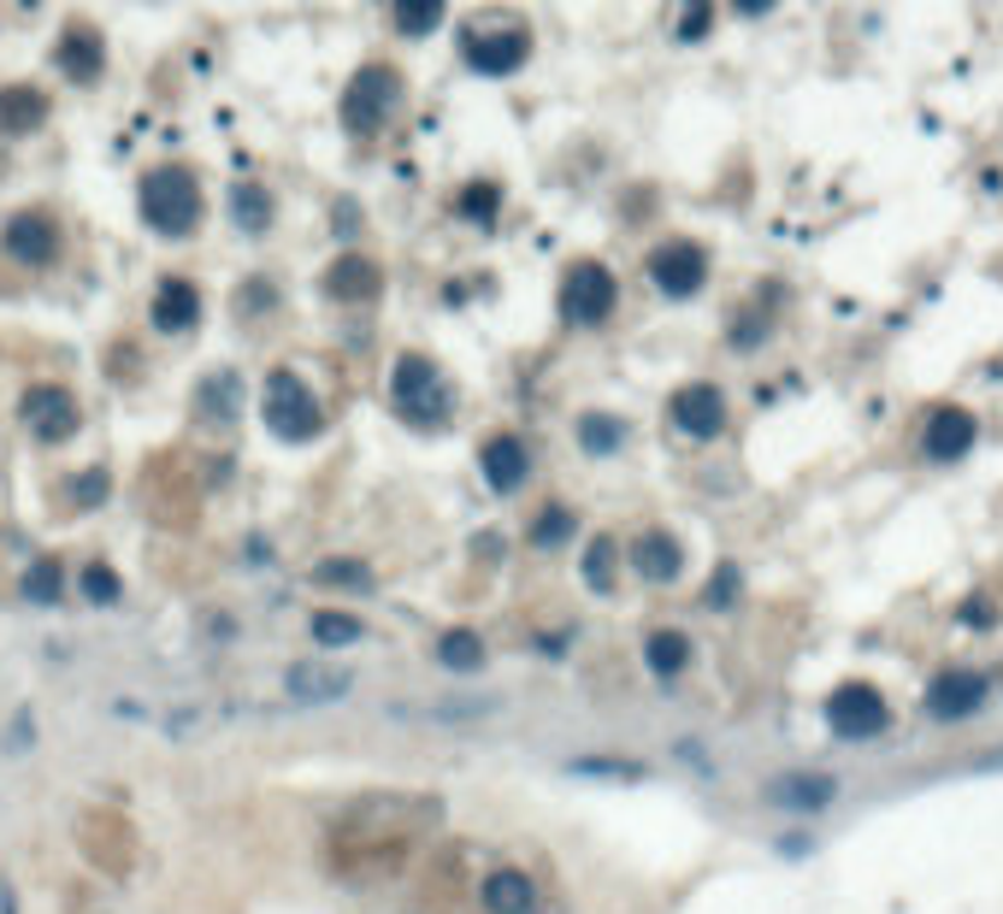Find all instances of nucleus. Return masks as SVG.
<instances>
[{
    "mask_svg": "<svg viewBox=\"0 0 1003 914\" xmlns=\"http://www.w3.org/2000/svg\"><path fill=\"white\" fill-rule=\"evenodd\" d=\"M136 201H142V225L159 230V237H189L201 225V183L189 166H154L142 178Z\"/></svg>",
    "mask_w": 1003,
    "mask_h": 914,
    "instance_id": "nucleus-1",
    "label": "nucleus"
},
{
    "mask_svg": "<svg viewBox=\"0 0 1003 914\" xmlns=\"http://www.w3.org/2000/svg\"><path fill=\"white\" fill-rule=\"evenodd\" d=\"M390 401H396V413L408 419V425H419V431H431V425H443V419H449V384H443V372L431 366L426 354H402L396 360V372H390Z\"/></svg>",
    "mask_w": 1003,
    "mask_h": 914,
    "instance_id": "nucleus-2",
    "label": "nucleus"
},
{
    "mask_svg": "<svg viewBox=\"0 0 1003 914\" xmlns=\"http://www.w3.org/2000/svg\"><path fill=\"white\" fill-rule=\"evenodd\" d=\"M402 100V77L390 65H360L355 77H348L343 89V130L348 136H378V130L390 124V112H396Z\"/></svg>",
    "mask_w": 1003,
    "mask_h": 914,
    "instance_id": "nucleus-3",
    "label": "nucleus"
},
{
    "mask_svg": "<svg viewBox=\"0 0 1003 914\" xmlns=\"http://www.w3.org/2000/svg\"><path fill=\"white\" fill-rule=\"evenodd\" d=\"M266 425H272V437H284V443H308V437H319L325 431V408L313 401V389L296 378V372H272L266 378Z\"/></svg>",
    "mask_w": 1003,
    "mask_h": 914,
    "instance_id": "nucleus-4",
    "label": "nucleus"
},
{
    "mask_svg": "<svg viewBox=\"0 0 1003 914\" xmlns=\"http://www.w3.org/2000/svg\"><path fill=\"white\" fill-rule=\"evenodd\" d=\"M620 301V284L602 260H573L561 278V318L566 325H602Z\"/></svg>",
    "mask_w": 1003,
    "mask_h": 914,
    "instance_id": "nucleus-5",
    "label": "nucleus"
},
{
    "mask_svg": "<svg viewBox=\"0 0 1003 914\" xmlns=\"http://www.w3.org/2000/svg\"><path fill=\"white\" fill-rule=\"evenodd\" d=\"M826 725H833L838 737H850V744H862V737H880L885 725H892V708H885V696L874 685L850 678V685H838L826 696Z\"/></svg>",
    "mask_w": 1003,
    "mask_h": 914,
    "instance_id": "nucleus-6",
    "label": "nucleus"
},
{
    "mask_svg": "<svg viewBox=\"0 0 1003 914\" xmlns=\"http://www.w3.org/2000/svg\"><path fill=\"white\" fill-rule=\"evenodd\" d=\"M461 53H467V65L478 71V77H508V71H520L532 60V36L520 31V24H502V31H467Z\"/></svg>",
    "mask_w": 1003,
    "mask_h": 914,
    "instance_id": "nucleus-7",
    "label": "nucleus"
},
{
    "mask_svg": "<svg viewBox=\"0 0 1003 914\" xmlns=\"http://www.w3.org/2000/svg\"><path fill=\"white\" fill-rule=\"evenodd\" d=\"M649 284H656L661 296H673V301H691L696 289L708 284V254L696 249V242H661V249L649 254Z\"/></svg>",
    "mask_w": 1003,
    "mask_h": 914,
    "instance_id": "nucleus-8",
    "label": "nucleus"
},
{
    "mask_svg": "<svg viewBox=\"0 0 1003 914\" xmlns=\"http://www.w3.org/2000/svg\"><path fill=\"white\" fill-rule=\"evenodd\" d=\"M767 808H785V815H821V808L838 803V779L833 773H809V767H791V773L767 779L762 785Z\"/></svg>",
    "mask_w": 1003,
    "mask_h": 914,
    "instance_id": "nucleus-9",
    "label": "nucleus"
},
{
    "mask_svg": "<svg viewBox=\"0 0 1003 914\" xmlns=\"http://www.w3.org/2000/svg\"><path fill=\"white\" fill-rule=\"evenodd\" d=\"M986 708V678L974 673V666H944V673L927 685V714L933 720H968V714H980Z\"/></svg>",
    "mask_w": 1003,
    "mask_h": 914,
    "instance_id": "nucleus-10",
    "label": "nucleus"
},
{
    "mask_svg": "<svg viewBox=\"0 0 1003 914\" xmlns=\"http://www.w3.org/2000/svg\"><path fill=\"white\" fill-rule=\"evenodd\" d=\"M0 249L19 260V266H48V260L60 254V230H53L48 213L24 207V213L7 219V230H0Z\"/></svg>",
    "mask_w": 1003,
    "mask_h": 914,
    "instance_id": "nucleus-11",
    "label": "nucleus"
},
{
    "mask_svg": "<svg viewBox=\"0 0 1003 914\" xmlns=\"http://www.w3.org/2000/svg\"><path fill=\"white\" fill-rule=\"evenodd\" d=\"M667 413H673V425L685 431V437H696V443H708V437H720V431H726V396L715 384H685Z\"/></svg>",
    "mask_w": 1003,
    "mask_h": 914,
    "instance_id": "nucleus-12",
    "label": "nucleus"
},
{
    "mask_svg": "<svg viewBox=\"0 0 1003 914\" xmlns=\"http://www.w3.org/2000/svg\"><path fill=\"white\" fill-rule=\"evenodd\" d=\"M974 443H980V419H974L968 408H933V413H927L921 448L933 460H963Z\"/></svg>",
    "mask_w": 1003,
    "mask_h": 914,
    "instance_id": "nucleus-13",
    "label": "nucleus"
},
{
    "mask_svg": "<svg viewBox=\"0 0 1003 914\" xmlns=\"http://www.w3.org/2000/svg\"><path fill=\"white\" fill-rule=\"evenodd\" d=\"M355 685L348 678V666H337V661H296L284 673V690H289V702H301V708H325V702H337V696Z\"/></svg>",
    "mask_w": 1003,
    "mask_h": 914,
    "instance_id": "nucleus-14",
    "label": "nucleus"
},
{
    "mask_svg": "<svg viewBox=\"0 0 1003 914\" xmlns=\"http://www.w3.org/2000/svg\"><path fill=\"white\" fill-rule=\"evenodd\" d=\"M53 65L65 71L71 83H95L100 71H107V41L89 24H65V36L53 41Z\"/></svg>",
    "mask_w": 1003,
    "mask_h": 914,
    "instance_id": "nucleus-15",
    "label": "nucleus"
},
{
    "mask_svg": "<svg viewBox=\"0 0 1003 914\" xmlns=\"http://www.w3.org/2000/svg\"><path fill=\"white\" fill-rule=\"evenodd\" d=\"M478 467H485V484L497 490V496H508V490H520L526 484V472H532V455H526V443L520 437H490L485 448H478Z\"/></svg>",
    "mask_w": 1003,
    "mask_h": 914,
    "instance_id": "nucleus-16",
    "label": "nucleus"
},
{
    "mask_svg": "<svg viewBox=\"0 0 1003 914\" xmlns=\"http://www.w3.org/2000/svg\"><path fill=\"white\" fill-rule=\"evenodd\" d=\"M378 289H384V272H378V260H367V254H337L325 266V296L331 301H372Z\"/></svg>",
    "mask_w": 1003,
    "mask_h": 914,
    "instance_id": "nucleus-17",
    "label": "nucleus"
},
{
    "mask_svg": "<svg viewBox=\"0 0 1003 914\" xmlns=\"http://www.w3.org/2000/svg\"><path fill=\"white\" fill-rule=\"evenodd\" d=\"M24 419H31L36 425V437L41 443H60V437H71V431H77V401L65 396V389H31V396H24Z\"/></svg>",
    "mask_w": 1003,
    "mask_h": 914,
    "instance_id": "nucleus-18",
    "label": "nucleus"
},
{
    "mask_svg": "<svg viewBox=\"0 0 1003 914\" xmlns=\"http://www.w3.org/2000/svg\"><path fill=\"white\" fill-rule=\"evenodd\" d=\"M478 909L485 914H532L537 885L520 867H497V874H485V885H478Z\"/></svg>",
    "mask_w": 1003,
    "mask_h": 914,
    "instance_id": "nucleus-19",
    "label": "nucleus"
},
{
    "mask_svg": "<svg viewBox=\"0 0 1003 914\" xmlns=\"http://www.w3.org/2000/svg\"><path fill=\"white\" fill-rule=\"evenodd\" d=\"M154 330H171V337H178V330H195V318H201V289L189 284V278H166L154 289Z\"/></svg>",
    "mask_w": 1003,
    "mask_h": 914,
    "instance_id": "nucleus-20",
    "label": "nucleus"
},
{
    "mask_svg": "<svg viewBox=\"0 0 1003 914\" xmlns=\"http://www.w3.org/2000/svg\"><path fill=\"white\" fill-rule=\"evenodd\" d=\"M632 567H637V578H649V585H673L679 567H685V549H679L667 531H644L632 543Z\"/></svg>",
    "mask_w": 1003,
    "mask_h": 914,
    "instance_id": "nucleus-21",
    "label": "nucleus"
},
{
    "mask_svg": "<svg viewBox=\"0 0 1003 914\" xmlns=\"http://www.w3.org/2000/svg\"><path fill=\"white\" fill-rule=\"evenodd\" d=\"M644 661H649V673H656V678H679V673L691 666V637H685V632H673V626L649 632Z\"/></svg>",
    "mask_w": 1003,
    "mask_h": 914,
    "instance_id": "nucleus-22",
    "label": "nucleus"
},
{
    "mask_svg": "<svg viewBox=\"0 0 1003 914\" xmlns=\"http://www.w3.org/2000/svg\"><path fill=\"white\" fill-rule=\"evenodd\" d=\"M438 666H449V673H478L485 666V637L467 626H449L438 637Z\"/></svg>",
    "mask_w": 1003,
    "mask_h": 914,
    "instance_id": "nucleus-23",
    "label": "nucleus"
},
{
    "mask_svg": "<svg viewBox=\"0 0 1003 914\" xmlns=\"http://www.w3.org/2000/svg\"><path fill=\"white\" fill-rule=\"evenodd\" d=\"M443 12H449V0H390V19H396V31L414 36V41L438 31Z\"/></svg>",
    "mask_w": 1003,
    "mask_h": 914,
    "instance_id": "nucleus-24",
    "label": "nucleus"
},
{
    "mask_svg": "<svg viewBox=\"0 0 1003 914\" xmlns=\"http://www.w3.org/2000/svg\"><path fill=\"white\" fill-rule=\"evenodd\" d=\"M237 396H242V384L230 378V372H213V378L195 389V408L207 413V419H219V425H225V419H237Z\"/></svg>",
    "mask_w": 1003,
    "mask_h": 914,
    "instance_id": "nucleus-25",
    "label": "nucleus"
},
{
    "mask_svg": "<svg viewBox=\"0 0 1003 914\" xmlns=\"http://www.w3.org/2000/svg\"><path fill=\"white\" fill-rule=\"evenodd\" d=\"M230 219L260 237V230L272 225V195H266V190H254V183H237V190H230Z\"/></svg>",
    "mask_w": 1003,
    "mask_h": 914,
    "instance_id": "nucleus-26",
    "label": "nucleus"
},
{
    "mask_svg": "<svg viewBox=\"0 0 1003 914\" xmlns=\"http://www.w3.org/2000/svg\"><path fill=\"white\" fill-rule=\"evenodd\" d=\"M578 443H585V455H614L626 443V425L614 413H585L578 419Z\"/></svg>",
    "mask_w": 1003,
    "mask_h": 914,
    "instance_id": "nucleus-27",
    "label": "nucleus"
},
{
    "mask_svg": "<svg viewBox=\"0 0 1003 914\" xmlns=\"http://www.w3.org/2000/svg\"><path fill=\"white\" fill-rule=\"evenodd\" d=\"M614 561H620L614 537H590V549H585V585L596 590V597H608V590H614Z\"/></svg>",
    "mask_w": 1003,
    "mask_h": 914,
    "instance_id": "nucleus-28",
    "label": "nucleus"
},
{
    "mask_svg": "<svg viewBox=\"0 0 1003 914\" xmlns=\"http://www.w3.org/2000/svg\"><path fill=\"white\" fill-rule=\"evenodd\" d=\"M41 124V95L36 89H7L0 95V130H36Z\"/></svg>",
    "mask_w": 1003,
    "mask_h": 914,
    "instance_id": "nucleus-29",
    "label": "nucleus"
},
{
    "mask_svg": "<svg viewBox=\"0 0 1003 914\" xmlns=\"http://www.w3.org/2000/svg\"><path fill=\"white\" fill-rule=\"evenodd\" d=\"M497 207H502V190L497 183H467L461 190V201H455V213L467 225H497Z\"/></svg>",
    "mask_w": 1003,
    "mask_h": 914,
    "instance_id": "nucleus-30",
    "label": "nucleus"
},
{
    "mask_svg": "<svg viewBox=\"0 0 1003 914\" xmlns=\"http://www.w3.org/2000/svg\"><path fill=\"white\" fill-rule=\"evenodd\" d=\"M313 585H325V590H372V573L360 567V561H319Z\"/></svg>",
    "mask_w": 1003,
    "mask_h": 914,
    "instance_id": "nucleus-31",
    "label": "nucleus"
},
{
    "mask_svg": "<svg viewBox=\"0 0 1003 914\" xmlns=\"http://www.w3.org/2000/svg\"><path fill=\"white\" fill-rule=\"evenodd\" d=\"M313 637L325 649H348L360 644V620L355 614H337V608H325V614H313Z\"/></svg>",
    "mask_w": 1003,
    "mask_h": 914,
    "instance_id": "nucleus-32",
    "label": "nucleus"
},
{
    "mask_svg": "<svg viewBox=\"0 0 1003 914\" xmlns=\"http://www.w3.org/2000/svg\"><path fill=\"white\" fill-rule=\"evenodd\" d=\"M60 590H65L60 561H36V567L24 573V597H31V602H60Z\"/></svg>",
    "mask_w": 1003,
    "mask_h": 914,
    "instance_id": "nucleus-33",
    "label": "nucleus"
},
{
    "mask_svg": "<svg viewBox=\"0 0 1003 914\" xmlns=\"http://www.w3.org/2000/svg\"><path fill=\"white\" fill-rule=\"evenodd\" d=\"M566 537H573V514H566V507H544V514H537V526H532V543L537 549H556V543H566Z\"/></svg>",
    "mask_w": 1003,
    "mask_h": 914,
    "instance_id": "nucleus-34",
    "label": "nucleus"
},
{
    "mask_svg": "<svg viewBox=\"0 0 1003 914\" xmlns=\"http://www.w3.org/2000/svg\"><path fill=\"white\" fill-rule=\"evenodd\" d=\"M708 24H715V7H708V0H685V12H679V41H703Z\"/></svg>",
    "mask_w": 1003,
    "mask_h": 914,
    "instance_id": "nucleus-35",
    "label": "nucleus"
},
{
    "mask_svg": "<svg viewBox=\"0 0 1003 914\" xmlns=\"http://www.w3.org/2000/svg\"><path fill=\"white\" fill-rule=\"evenodd\" d=\"M578 779H644L637 761H573Z\"/></svg>",
    "mask_w": 1003,
    "mask_h": 914,
    "instance_id": "nucleus-36",
    "label": "nucleus"
},
{
    "mask_svg": "<svg viewBox=\"0 0 1003 914\" xmlns=\"http://www.w3.org/2000/svg\"><path fill=\"white\" fill-rule=\"evenodd\" d=\"M83 597H89V602H119V573H112V567H89V573H83Z\"/></svg>",
    "mask_w": 1003,
    "mask_h": 914,
    "instance_id": "nucleus-37",
    "label": "nucleus"
},
{
    "mask_svg": "<svg viewBox=\"0 0 1003 914\" xmlns=\"http://www.w3.org/2000/svg\"><path fill=\"white\" fill-rule=\"evenodd\" d=\"M732 597H738V567H720L715 585H708V608H726Z\"/></svg>",
    "mask_w": 1003,
    "mask_h": 914,
    "instance_id": "nucleus-38",
    "label": "nucleus"
},
{
    "mask_svg": "<svg viewBox=\"0 0 1003 914\" xmlns=\"http://www.w3.org/2000/svg\"><path fill=\"white\" fill-rule=\"evenodd\" d=\"M95 496H107V478H100V472L77 478V502H95Z\"/></svg>",
    "mask_w": 1003,
    "mask_h": 914,
    "instance_id": "nucleus-39",
    "label": "nucleus"
},
{
    "mask_svg": "<svg viewBox=\"0 0 1003 914\" xmlns=\"http://www.w3.org/2000/svg\"><path fill=\"white\" fill-rule=\"evenodd\" d=\"M732 7H738V12H744V19H762V12H774V7H779V0H732Z\"/></svg>",
    "mask_w": 1003,
    "mask_h": 914,
    "instance_id": "nucleus-40",
    "label": "nucleus"
},
{
    "mask_svg": "<svg viewBox=\"0 0 1003 914\" xmlns=\"http://www.w3.org/2000/svg\"><path fill=\"white\" fill-rule=\"evenodd\" d=\"M963 620H968V626H992V608H986V602H968Z\"/></svg>",
    "mask_w": 1003,
    "mask_h": 914,
    "instance_id": "nucleus-41",
    "label": "nucleus"
}]
</instances>
